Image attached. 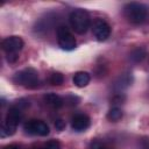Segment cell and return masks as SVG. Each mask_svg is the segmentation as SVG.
Returning a JSON list of instances; mask_svg holds the SVG:
<instances>
[{"label":"cell","instance_id":"2e32d148","mask_svg":"<svg viewBox=\"0 0 149 149\" xmlns=\"http://www.w3.org/2000/svg\"><path fill=\"white\" fill-rule=\"evenodd\" d=\"M6 58L9 63H15L19 58V54H6Z\"/></svg>","mask_w":149,"mask_h":149},{"label":"cell","instance_id":"9a60e30c","mask_svg":"<svg viewBox=\"0 0 149 149\" xmlns=\"http://www.w3.org/2000/svg\"><path fill=\"white\" fill-rule=\"evenodd\" d=\"M43 149H61V143L56 140H51L44 144Z\"/></svg>","mask_w":149,"mask_h":149},{"label":"cell","instance_id":"7a4b0ae2","mask_svg":"<svg viewBox=\"0 0 149 149\" xmlns=\"http://www.w3.org/2000/svg\"><path fill=\"white\" fill-rule=\"evenodd\" d=\"M123 13L129 22L134 24H140L147 17V7L139 2H129L125 6Z\"/></svg>","mask_w":149,"mask_h":149},{"label":"cell","instance_id":"277c9868","mask_svg":"<svg viewBox=\"0 0 149 149\" xmlns=\"http://www.w3.org/2000/svg\"><path fill=\"white\" fill-rule=\"evenodd\" d=\"M70 23L77 34H85L90 28V16L84 9H74L70 14Z\"/></svg>","mask_w":149,"mask_h":149},{"label":"cell","instance_id":"52a82bcc","mask_svg":"<svg viewBox=\"0 0 149 149\" xmlns=\"http://www.w3.org/2000/svg\"><path fill=\"white\" fill-rule=\"evenodd\" d=\"M1 47L6 54H19L23 48V41L19 36H9L2 41Z\"/></svg>","mask_w":149,"mask_h":149},{"label":"cell","instance_id":"4fadbf2b","mask_svg":"<svg viewBox=\"0 0 149 149\" xmlns=\"http://www.w3.org/2000/svg\"><path fill=\"white\" fill-rule=\"evenodd\" d=\"M121 118H122V111L119 107H112L107 113V119L109 121L115 122V121H119Z\"/></svg>","mask_w":149,"mask_h":149},{"label":"cell","instance_id":"7c38bea8","mask_svg":"<svg viewBox=\"0 0 149 149\" xmlns=\"http://www.w3.org/2000/svg\"><path fill=\"white\" fill-rule=\"evenodd\" d=\"M146 54L147 52H146V49L144 48H136V49H134L130 52L129 58H130V61H133L135 63H139V62H141L146 57Z\"/></svg>","mask_w":149,"mask_h":149},{"label":"cell","instance_id":"d6986e66","mask_svg":"<svg viewBox=\"0 0 149 149\" xmlns=\"http://www.w3.org/2000/svg\"><path fill=\"white\" fill-rule=\"evenodd\" d=\"M142 149H149V142H146V143H143V146H142Z\"/></svg>","mask_w":149,"mask_h":149},{"label":"cell","instance_id":"8fae6325","mask_svg":"<svg viewBox=\"0 0 149 149\" xmlns=\"http://www.w3.org/2000/svg\"><path fill=\"white\" fill-rule=\"evenodd\" d=\"M90 80H91V77L85 71H79V72L74 73V76H73V84L77 87H84V86H86L90 83Z\"/></svg>","mask_w":149,"mask_h":149},{"label":"cell","instance_id":"5b68a950","mask_svg":"<svg viewBox=\"0 0 149 149\" xmlns=\"http://www.w3.org/2000/svg\"><path fill=\"white\" fill-rule=\"evenodd\" d=\"M57 41L63 50L70 51L76 48V38L70 33V30L64 26H61L57 29Z\"/></svg>","mask_w":149,"mask_h":149},{"label":"cell","instance_id":"ffe728a7","mask_svg":"<svg viewBox=\"0 0 149 149\" xmlns=\"http://www.w3.org/2000/svg\"><path fill=\"white\" fill-rule=\"evenodd\" d=\"M100 149H109V148H102V147H101V148H100Z\"/></svg>","mask_w":149,"mask_h":149},{"label":"cell","instance_id":"9c48e42d","mask_svg":"<svg viewBox=\"0 0 149 149\" xmlns=\"http://www.w3.org/2000/svg\"><path fill=\"white\" fill-rule=\"evenodd\" d=\"M71 127L76 132H83L90 127V118L85 114H77L72 118Z\"/></svg>","mask_w":149,"mask_h":149},{"label":"cell","instance_id":"6da1fadb","mask_svg":"<svg viewBox=\"0 0 149 149\" xmlns=\"http://www.w3.org/2000/svg\"><path fill=\"white\" fill-rule=\"evenodd\" d=\"M22 118V102L20 101L17 105L12 106L6 115L5 122L1 127L2 136H12L16 132V127Z\"/></svg>","mask_w":149,"mask_h":149},{"label":"cell","instance_id":"ac0fdd59","mask_svg":"<svg viewBox=\"0 0 149 149\" xmlns=\"http://www.w3.org/2000/svg\"><path fill=\"white\" fill-rule=\"evenodd\" d=\"M3 149H20V147L16 144H9V146H6Z\"/></svg>","mask_w":149,"mask_h":149},{"label":"cell","instance_id":"ba28073f","mask_svg":"<svg viewBox=\"0 0 149 149\" xmlns=\"http://www.w3.org/2000/svg\"><path fill=\"white\" fill-rule=\"evenodd\" d=\"M93 34L95 38L100 42L106 41L111 35V27L109 24L104 20H95L93 24Z\"/></svg>","mask_w":149,"mask_h":149},{"label":"cell","instance_id":"e0dca14e","mask_svg":"<svg viewBox=\"0 0 149 149\" xmlns=\"http://www.w3.org/2000/svg\"><path fill=\"white\" fill-rule=\"evenodd\" d=\"M55 127H56V129H58V130H63V129L65 128V122H64L62 119H57V120L55 121Z\"/></svg>","mask_w":149,"mask_h":149},{"label":"cell","instance_id":"30bf717a","mask_svg":"<svg viewBox=\"0 0 149 149\" xmlns=\"http://www.w3.org/2000/svg\"><path fill=\"white\" fill-rule=\"evenodd\" d=\"M44 101L48 106L52 107V108H59L63 106L64 100L56 93H48L44 95Z\"/></svg>","mask_w":149,"mask_h":149},{"label":"cell","instance_id":"3957f363","mask_svg":"<svg viewBox=\"0 0 149 149\" xmlns=\"http://www.w3.org/2000/svg\"><path fill=\"white\" fill-rule=\"evenodd\" d=\"M14 83L27 88H35L38 85V73L33 68H26L16 72L13 77Z\"/></svg>","mask_w":149,"mask_h":149},{"label":"cell","instance_id":"8992f818","mask_svg":"<svg viewBox=\"0 0 149 149\" xmlns=\"http://www.w3.org/2000/svg\"><path fill=\"white\" fill-rule=\"evenodd\" d=\"M24 130L28 134L31 135H38V136H47L50 133L49 126L41 120H29L23 126Z\"/></svg>","mask_w":149,"mask_h":149},{"label":"cell","instance_id":"5bb4252c","mask_svg":"<svg viewBox=\"0 0 149 149\" xmlns=\"http://www.w3.org/2000/svg\"><path fill=\"white\" fill-rule=\"evenodd\" d=\"M49 81H50V84H52V85H61V84H63V81H64V77H63V74L59 73V72H54V73L50 76Z\"/></svg>","mask_w":149,"mask_h":149}]
</instances>
